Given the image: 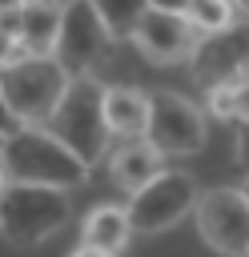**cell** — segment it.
Instances as JSON below:
<instances>
[{"label":"cell","instance_id":"obj_6","mask_svg":"<svg viewBox=\"0 0 249 257\" xmlns=\"http://www.w3.org/2000/svg\"><path fill=\"white\" fill-rule=\"evenodd\" d=\"M145 141L165 157H189L205 145V116L189 96H181L173 88H157V92H149Z\"/></svg>","mask_w":249,"mask_h":257},{"label":"cell","instance_id":"obj_14","mask_svg":"<svg viewBox=\"0 0 249 257\" xmlns=\"http://www.w3.org/2000/svg\"><path fill=\"white\" fill-rule=\"evenodd\" d=\"M60 24H64V4H44V0L24 4V32H20L24 48L32 56H56Z\"/></svg>","mask_w":249,"mask_h":257},{"label":"cell","instance_id":"obj_9","mask_svg":"<svg viewBox=\"0 0 249 257\" xmlns=\"http://www.w3.org/2000/svg\"><path fill=\"white\" fill-rule=\"evenodd\" d=\"M137 48L153 60V64H177V60H193V52L201 48V32L189 24L185 8H169V4H145V16L133 32Z\"/></svg>","mask_w":249,"mask_h":257},{"label":"cell","instance_id":"obj_10","mask_svg":"<svg viewBox=\"0 0 249 257\" xmlns=\"http://www.w3.org/2000/svg\"><path fill=\"white\" fill-rule=\"evenodd\" d=\"M193 76L213 92L249 80V24H237L221 36H205L193 52Z\"/></svg>","mask_w":249,"mask_h":257},{"label":"cell","instance_id":"obj_1","mask_svg":"<svg viewBox=\"0 0 249 257\" xmlns=\"http://www.w3.org/2000/svg\"><path fill=\"white\" fill-rule=\"evenodd\" d=\"M4 185H40V189H76L88 181V165L40 124H8L0 141Z\"/></svg>","mask_w":249,"mask_h":257},{"label":"cell","instance_id":"obj_20","mask_svg":"<svg viewBox=\"0 0 249 257\" xmlns=\"http://www.w3.org/2000/svg\"><path fill=\"white\" fill-rule=\"evenodd\" d=\"M241 189H245V197H249V181H245V185H241Z\"/></svg>","mask_w":249,"mask_h":257},{"label":"cell","instance_id":"obj_5","mask_svg":"<svg viewBox=\"0 0 249 257\" xmlns=\"http://www.w3.org/2000/svg\"><path fill=\"white\" fill-rule=\"evenodd\" d=\"M108 44H112V32H108L96 0L64 4V24H60V40H56V64L68 72V80L92 76L96 60L108 52Z\"/></svg>","mask_w":249,"mask_h":257},{"label":"cell","instance_id":"obj_2","mask_svg":"<svg viewBox=\"0 0 249 257\" xmlns=\"http://www.w3.org/2000/svg\"><path fill=\"white\" fill-rule=\"evenodd\" d=\"M68 72L56 64V56H28L12 68H0V96H4V116L8 124H40L56 116L64 92H68Z\"/></svg>","mask_w":249,"mask_h":257},{"label":"cell","instance_id":"obj_15","mask_svg":"<svg viewBox=\"0 0 249 257\" xmlns=\"http://www.w3.org/2000/svg\"><path fill=\"white\" fill-rule=\"evenodd\" d=\"M181 8H185L189 24L201 36H221V32H229V28L241 24V8H233L225 0H193V4H181Z\"/></svg>","mask_w":249,"mask_h":257},{"label":"cell","instance_id":"obj_12","mask_svg":"<svg viewBox=\"0 0 249 257\" xmlns=\"http://www.w3.org/2000/svg\"><path fill=\"white\" fill-rule=\"evenodd\" d=\"M133 233H137V229H133L129 209H120V205H96V209H88V213H84L80 245H88V249H100V253L116 257V253L129 245V237H133Z\"/></svg>","mask_w":249,"mask_h":257},{"label":"cell","instance_id":"obj_17","mask_svg":"<svg viewBox=\"0 0 249 257\" xmlns=\"http://www.w3.org/2000/svg\"><path fill=\"white\" fill-rule=\"evenodd\" d=\"M233 149H237V165L245 169V181H249V124H237V141H233Z\"/></svg>","mask_w":249,"mask_h":257},{"label":"cell","instance_id":"obj_16","mask_svg":"<svg viewBox=\"0 0 249 257\" xmlns=\"http://www.w3.org/2000/svg\"><path fill=\"white\" fill-rule=\"evenodd\" d=\"M100 16H104L112 40H120V36H133L137 32V24L145 16V4H129V8L125 4H100Z\"/></svg>","mask_w":249,"mask_h":257},{"label":"cell","instance_id":"obj_8","mask_svg":"<svg viewBox=\"0 0 249 257\" xmlns=\"http://www.w3.org/2000/svg\"><path fill=\"white\" fill-rule=\"evenodd\" d=\"M197 233L225 257H249V197L245 189H209L197 201Z\"/></svg>","mask_w":249,"mask_h":257},{"label":"cell","instance_id":"obj_18","mask_svg":"<svg viewBox=\"0 0 249 257\" xmlns=\"http://www.w3.org/2000/svg\"><path fill=\"white\" fill-rule=\"evenodd\" d=\"M237 124H249V80L237 84Z\"/></svg>","mask_w":249,"mask_h":257},{"label":"cell","instance_id":"obj_19","mask_svg":"<svg viewBox=\"0 0 249 257\" xmlns=\"http://www.w3.org/2000/svg\"><path fill=\"white\" fill-rule=\"evenodd\" d=\"M68 257H108V253H100V249H88V245H76Z\"/></svg>","mask_w":249,"mask_h":257},{"label":"cell","instance_id":"obj_3","mask_svg":"<svg viewBox=\"0 0 249 257\" xmlns=\"http://www.w3.org/2000/svg\"><path fill=\"white\" fill-rule=\"evenodd\" d=\"M68 193L60 189H40V185H4L0 201V233L16 249H32L60 233L68 225Z\"/></svg>","mask_w":249,"mask_h":257},{"label":"cell","instance_id":"obj_13","mask_svg":"<svg viewBox=\"0 0 249 257\" xmlns=\"http://www.w3.org/2000/svg\"><path fill=\"white\" fill-rule=\"evenodd\" d=\"M104 116H108V133L141 141L149 128V92L129 88V84H112L104 92Z\"/></svg>","mask_w":249,"mask_h":257},{"label":"cell","instance_id":"obj_11","mask_svg":"<svg viewBox=\"0 0 249 257\" xmlns=\"http://www.w3.org/2000/svg\"><path fill=\"white\" fill-rule=\"evenodd\" d=\"M108 169H112V181H116L125 193L137 197L141 189H149V185L165 173V153H157L145 137H141V141H125V145L112 153Z\"/></svg>","mask_w":249,"mask_h":257},{"label":"cell","instance_id":"obj_4","mask_svg":"<svg viewBox=\"0 0 249 257\" xmlns=\"http://www.w3.org/2000/svg\"><path fill=\"white\" fill-rule=\"evenodd\" d=\"M104 84L96 76H80L68 84L56 116L48 120V133L60 137L84 165H96V157L108 145V116H104Z\"/></svg>","mask_w":249,"mask_h":257},{"label":"cell","instance_id":"obj_7","mask_svg":"<svg viewBox=\"0 0 249 257\" xmlns=\"http://www.w3.org/2000/svg\"><path fill=\"white\" fill-rule=\"evenodd\" d=\"M197 201H201V193H197L193 173L165 169L149 189H141L129 201V217H133L137 233H161V229H173L181 217L197 213Z\"/></svg>","mask_w":249,"mask_h":257}]
</instances>
